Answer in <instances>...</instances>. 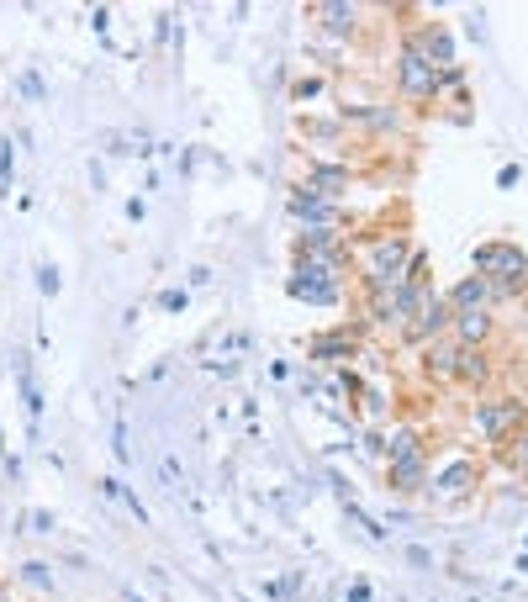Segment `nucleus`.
<instances>
[{"label": "nucleus", "instance_id": "24", "mask_svg": "<svg viewBox=\"0 0 528 602\" xmlns=\"http://www.w3.org/2000/svg\"><path fill=\"white\" fill-rule=\"evenodd\" d=\"M37 286H43V296H59L64 280H59V270H53V265H43V270H37Z\"/></svg>", "mask_w": 528, "mask_h": 602}, {"label": "nucleus", "instance_id": "12", "mask_svg": "<svg viewBox=\"0 0 528 602\" xmlns=\"http://www.w3.org/2000/svg\"><path fill=\"white\" fill-rule=\"evenodd\" d=\"M312 11H317V27L333 32V37L360 32V6H354V0H323V6H312Z\"/></svg>", "mask_w": 528, "mask_h": 602}, {"label": "nucleus", "instance_id": "13", "mask_svg": "<svg viewBox=\"0 0 528 602\" xmlns=\"http://www.w3.org/2000/svg\"><path fill=\"white\" fill-rule=\"evenodd\" d=\"M470 486H476V460L460 455V460H449L444 476L428 481V497H460V492H470Z\"/></svg>", "mask_w": 528, "mask_h": 602}, {"label": "nucleus", "instance_id": "25", "mask_svg": "<svg viewBox=\"0 0 528 602\" xmlns=\"http://www.w3.org/2000/svg\"><path fill=\"white\" fill-rule=\"evenodd\" d=\"M164 486H169V492H180V486H185V476H180L175 460H164Z\"/></svg>", "mask_w": 528, "mask_h": 602}, {"label": "nucleus", "instance_id": "23", "mask_svg": "<svg viewBox=\"0 0 528 602\" xmlns=\"http://www.w3.org/2000/svg\"><path fill=\"white\" fill-rule=\"evenodd\" d=\"M159 307L164 312H185V307H191V291H159Z\"/></svg>", "mask_w": 528, "mask_h": 602}, {"label": "nucleus", "instance_id": "7", "mask_svg": "<svg viewBox=\"0 0 528 602\" xmlns=\"http://www.w3.org/2000/svg\"><path fill=\"white\" fill-rule=\"evenodd\" d=\"M449 323H455V307H449V301L428 286V296L418 301V312H412V323L402 328V344L407 349H423V344H433V338H444Z\"/></svg>", "mask_w": 528, "mask_h": 602}, {"label": "nucleus", "instance_id": "14", "mask_svg": "<svg viewBox=\"0 0 528 602\" xmlns=\"http://www.w3.org/2000/svg\"><path fill=\"white\" fill-rule=\"evenodd\" d=\"M455 386H465V391H486V386H492V360H486V349H465L460 344Z\"/></svg>", "mask_w": 528, "mask_h": 602}, {"label": "nucleus", "instance_id": "26", "mask_svg": "<svg viewBox=\"0 0 528 602\" xmlns=\"http://www.w3.org/2000/svg\"><path fill=\"white\" fill-rule=\"evenodd\" d=\"M344 602H370V581H349V592H344Z\"/></svg>", "mask_w": 528, "mask_h": 602}, {"label": "nucleus", "instance_id": "10", "mask_svg": "<svg viewBox=\"0 0 528 602\" xmlns=\"http://www.w3.org/2000/svg\"><path fill=\"white\" fill-rule=\"evenodd\" d=\"M492 328H497L492 307H470V312H455V323H449V338H455V344H465V349H486Z\"/></svg>", "mask_w": 528, "mask_h": 602}, {"label": "nucleus", "instance_id": "1", "mask_svg": "<svg viewBox=\"0 0 528 602\" xmlns=\"http://www.w3.org/2000/svg\"><path fill=\"white\" fill-rule=\"evenodd\" d=\"M423 265V254L412 249L407 233H375L365 249H354V275H360L365 291H391Z\"/></svg>", "mask_w": 528, "mask_h": 602}, {"label": "nucleus", "instance_id": "28", "mask_svg": "<svg viewBox=\"0 0 528 602\" xmlns=\"http://www.w3.org/2000/svg\"><path fill=\"white\" fill-rule=\"evenodd\" d=\"M90 27H96V32H106V27H111V16H106V6H96V11H90Z\"/></svg>", "mask_w": 528, "mask_h": 602}, {"label": "nucleus", "instance_id": "15", "mask_svg": "<svg viewBox=\"0 0 528 602\" xmlns=\"http://www.w3.org/2000/svg\"><path fill=\"white\" fill-rule=\"evenodd\" d=\"M11 370H16V386H22L27 428L37 434V418H43V391H37V381H32V360H27V354H16V360H11Z\"/></svg>", "mask_w": 528, "mask_h": 602}, {"label": "nucleus", "instance_id": "20", "mask_svg": "<svg viewBox=\"0 0 528 602\" xmlns=\"http://www.w3.org/2000/svg\"><path fill=\"white\" fill-rule=\"evenodd\" d=\"M11 175H16V148L11 138H0V191H11Z\"/></svg>", "mask_w": 528, "mask_h": 602}, {"label": "nucleus", "instance_id": "22", "mask_svg": "<svg viewBox=\"0 0 528 602\" xmlns=\"http://www.w3.org/2000/svg\"><path fill=\"white\" fill-rule=\"evenodd\" d=\"M16 85H22V96H27V101H43V96H48L43 74H32V69H27V74H22V80H16Z\"/></svg>", "mask_w": 528, "mask_h": 602}, {"label": "nucleus", "instance_id": "18", "mask_svg": "<svg viewBox=\"0 0 528 602\" xmlns=\"http://www.w3.org/2000/svg\"><path fill=\"white\" fill-rule=\"evenodd\" d=\"M502 455H507V465H513V470H518V476H528V423L518 428V439H513V444H507V449H502Z\"/></svg>", "mask_w": 528, "mask_h": 602}, {"label": "nucleus", "instance_id": "4", "mask_svg": "<svg viewBox=\"0 0 528 602\" xmlns=\"http://www.w3.org/2000/svg\"><path fill=\"white\" fill-rule=\"evenodd\" d=\"M523 423H528L523 397H486V402H476V412H470V428H476V439L492 444V449H507V444H513Z\"/></svg>", "mask_w": 528, "mask_h": 602}, {"label": "nucleus", "instance_id": "30", "mask_svg": "<svg viewBox=\"0 0 528 602\" xmlns=\"http://www.w3.org/2000/svg\"><path fill=\"white\" fill-rule=\"evenodd\" d=\"M523 407H528V397H523Z\"/></svg>", "mask_w": 528, "mask_h": 602}, {"label": "nucleus", "instance_id": "2", "mask_svg": "<svg viewBox=\"0 0 528 602\" xmlns=\"http://www.w3.org/2000/svg\"><path fill=\"white\" fill-rule=\"evenodd\" d=\"M428 481H433V455H428L423 434L412 423L386 428V492L418 497V492H428Z\"/></svg>", "mask_w": 528, "mask_h": 602}, {"label": "nucleus", "instance_id": "9", "mask_svg": "<svg viewBox=\"0 0 528 602\" xmlns=\"http://www.w3.org/2000/svg\"><path fill=\"white\" fill-rule=\"evenodd\" d=\"M407 48L418 53V59H428L433 69H455V37H449L444 27H418V32H407Z\"/></svg>", "mask_w": 528, "mask_h": 602}, {"label": "nucleus", "instance_id": "6", "mask_svg": "<svg viewBox=\"0 0 528 602\" xmlns=\"http://www.w3.org/2000/svg\"><path fill=\"white\" fill-rule=\"evenodd\" d=\"M396 96L407 101H439L444 96V69H433L428 59H418L407 43L396 53Z\"/></svg>", "mask_w": 528, "mask_h": 602}, {"label": "nucleus", "instance_id": "29", "mask_svg": "<svg viewBox=\"0 0 528 602\" xmlns=\"http://www.w3.org/2000/svg\"><path fill=\"white\" fill-rule=\"evenodd\" d=\"M127 602H143V597H138V592H132V587H127Z\"/></svg>", "mask_w": 528, "mask_h": 602}, {"label": "nucleus", "instance_id": "5", "mask_svg": "<svg viewBox=\"0 0 528 602\" xmlns=\"http://www.w3.org/2000/svg\"><path fill=\"white\" fill-rule=\"evenodd\" d=\"M428 296V275H407L402 286H391V291H365V301H370V323L375 328H396L402 333L407 323H412V312H418V301Z\"/></svg>", "mask_w": 528, "mask_h": 602}, {"label": "nucleus", "instance_id": "19", "mask_svg": "<svg viewBox=\"0 0 528 602\" xmlns=\"http://www.w3.org/2000/svg\"><path fill=\"white\" fill-rule=\"evenodd\" d=\"M22 581H32V587H37V592H48V597H53V587H59L43 560H27V566H22Z\"/></svg>", "mask_w": 528, "mask_h": 602}, {"label": "nucleus", "instance_id": "17", "mask_svg": "<svg viewBox=\"0 0 528 602\" xmlns=\"http://www.w3.org/2000/svg\"><path fill=\"white\" fill-rule=\"evenodd\" d=\"M312 354L317 360H354V354H360V338H354L349 328H338V333L312 338Z\"/></svg>", "mask_w": 528, "mask_h": 602}, {"label": "nucleus", "instance_id": "27", "mask_svg": "<svg viewBox=\"0 0 528 602\" xmlns=\"http://www.w3.org/2000/svg\"><path fill=\"white\" fill-rule=\"evenodd\" d=\"M407 560H412V566H418V571H428V566H433V555L423 550V544H412V550H407Z\"/></svg>", "mask_w": 528, "mask_h": 602}, {"label": "nucleus", "instance_id": "21", "mask_svg": "<svg viewBox=\"0 0 528 602\" xmlns=\"http://www.w3.org/2000/svg\"><path fill=\"white\" fill-rule=\"evenodd\" d=\"M111 449H117V460H122V465L132 460V444H127V423H122V418L111 423Z\"/></svg>", "mask_w": 528, "mask_h": 602}, {"label": "nucleus", "instance_id": "16", "mask_svg": "<svg viewBox=\"0 0 528 602\" xmlns=\"http://www.w3.org/2000/svg\"><path fill=\"white\" fill-rule=\"evenodd\" d=\"M449 307L455 312H470V307H492V286H486L481 275H465V280H455V286H449Z\"/></svg>", "mask_w": 528, "mask_h": 602}, {"label": "nucleus", "instance_id": "3", "mask_svg": "<svg viewBox=\"0 0 528 602\" xmlns=\"http://www.w3.org/2000/svg\"><path fill=\"white\" fill-rule=\"evenodd\" d=\"M470 275H481L486 286H492V307L497 301H513L528 291V254L518 249L513 238H486L476 243V254H470Z\"/></svg>", "mask_w": 528, "mask_h": 602}, {"label": "nucleus", "instance_id": "8", "mask_svg": "<svg viewBox=\"0 0 528 602\" xmlns=\"http://www.w3.org/2000/svg\"><path fill=\"white\" fill-rule=\"evenodd\" d=\"M286 291H291L296 301H323V307H333V301L344 296V280H338V275H323V270L296 265L291 280H286Z\"/></svg>", "mask_w": 528, "mask_h": 602}, {"label": "nucleus", "instance_id": "11", "mask_svg": "<svg viewBox=\"0 0 528 602\" xmlns=\"http://www.w3.org/2000/svg\"><path fill=\"white\" fill-rule=\"evenodd\" d=\"M455 365H460V344L455 338H433V344H423V370L433 375V381H444V386H455Z\"/></svg>", "mask_w": 528, "mask_h": 602}]
</instances>
